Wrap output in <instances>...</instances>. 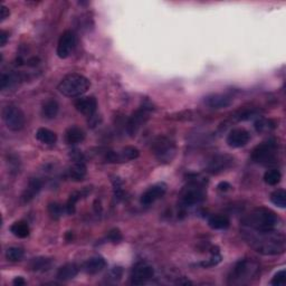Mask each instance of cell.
<instances>
[{"instance_id": "cell-8", "label": "cell", "mask_w": 286, "mask_h": 286, "mask_svg": "<svg viewBox=\"0 0 286 286\" xmlns=\"http://www.w3.org/2000/svg\"><path fill=\"white\" fill-rule=\"evenodd\" d=\"M2 120L11 131H20L25 127L26 117L24 112L16 105L9 104L2 110Z\"/></svg>"}, {"instance_id": "cell-12", "label": "cell", "mask_w": 286, "mask_h": 286, "mask_svg": "<svg viewBox=\"0 0 286 286\" xmlns=\"http://www.w3.org/2000/svg\"><path fill=\"white\" fill-rule=\"evenodd\" d=\"M232 162H234V158L228 154H218L215 155L212 159L209 160L207 165V171L211 174H218L223 171L227 170L230 168Z\"/></svg>"}, {"instance_id": "cell-5", "label": "cell", "mask_w": 286, "mask_h": 286, "mask_svg": "<svg viewBox=\"0 0 286 286\" xmlns=\"http://www.w3.org/2000/svg\"><path fill=\"white\" fill-rule=\"evenodd\" d=\"M180 203L184 208L192 207L203 203L206 198V189L203 182L192 180L181 191Z\"/></svg>"}, {"instance_id": "cell-23", "label": "cell", "mask_w": 286, "mask_h": 286, "mask_svg": "<svg viewBox=\"0 0 286 286\" xmlns=\"http://www.w3.org/2000/svg\"><path fill=\"white\" fill-rule=\"evenodd\" d=\"M36 139L41 143L51 146V144L56 143L57 135L55 132H53L46 128H39L36 132Z\"/></svg>"}, {"instance_id": "cell-20", "label": "cell", "mask_w": 286, "mask_h": 286, "mask_svg": "<svg viewBox=\"0 0 286 286\" xmlns=\"http://www.w3.org/2000/svg\"><path fill=\"white\" fill-rule=\"evenodd\" d=\"M78 274V266L74 264V263H68L65 264L58 269V272L56 274V277L59 281H70L72 278H74Z\"/></svg>"}, {"instance_id": "cell-26", "label": "cell", "mask_w": 286, "mask_h": 286, "mask_svg": "<svg viewBox=\"0 0 286 286\" xmlns=\"http://www.w3.org/2000/svg\"><path fill=\"white\" fill-rule=\"evenodd\" d=\"M140 151L134 147H125L122 149L120 152H117V160L119 162H127L131 161V160H134L139 158Z\"/></svg>"}, {"instance_id": "cell-29", "label": "cell", "mask_w": 286, "mask_h": 286, "mask_svg": "<svg viewBox=\"0 0 286 286\" xmlns=\"http://www.w3.org/2000/svg\"><path fill=\"white\" fill-rule=\"evenodd\" d=\"M270 201L278 208L284 209L286 207V192L283 189H278L270 194Z\"/></svg>"}, {"instance_id": "cell-15", "label": "cell", "mask_w": 286, "mask_h": 286, "mask_svg": "<svg viewBox=\"0 0 286 286\" xmlns=\"http://www.w3.org/2000/svg\"><path fill=\"white\" fill-rule=\"evenodd\" d=\"M75 109L83 115L92 117L97 110V101L94 96L81 97L75 102Z\"/></svg>"}, {"instance_id": "cell-32", "label": "cell", "mask_w": 286, "mask_h": 286, "mask_svg": "<svg viewBox=\"0 0 286 286\" xmlns=\"http://www.w3.org/2000/svg\"><path fill=\"white\" fill-rule=\"evenodd\" d=\"M82 198V192L79 191H76L74 193H72L70 196V199H68L66 206H65V209H66V212L68 215H73L75 212V209H76V204H77V201Z\"/></svg>"}, {"instance_id": "cell-27", "label": "cell", "mask_w": 286, "mask_h": 286, "mask_svg": "<svg viewBox=\"0 0 286 286\" xmlns=\"http://www.w3.org/2000/svg\"><path fill=\"white\" fill-rule=\"evenodd\" d=\"M52 264V259L46 257H37L32 259V262H30V268L34 272H44V270H48L51 268Z\"/></svg>"}, {"instance_id": "cell-35", "label": "cell", "mask_w": 286, "mask_h": 286, "mask_svg": "<svg viewBox=\"0 0 286 286\" xmlns=\"http://www.w3.org/2000/svg\"><path fill=\"white\" fill-rule=\"evenodd\" d=\"M48 212L54 219H58L63 215V207L59 204L53 203L48 206Z\"/></svg>"}, {"instance_id": "cell-18", "label": "cell", "mask_w": 286, "mask_h": 286, "mask_svg": "<svg viewBox=\"0 0 286 286\" xmlns=\"http://www.w3.org/2000/svg\"><path fill=\"white\" fill-rule=\"evenodd\" d=\"M106 262L105 259L101 256H94L90 258L89 261H86L85 264H84V270L87 274H97L102 272L103 269L105 268Z\"/></svg>"}, {"instance_id": "cell-40", "label": "cell", "mask_w": 286, "mask_h": 286, "mask_svg": "<svg viewBox=\"0 0 286 286\" xmlns=\"http://www.w3.org/2000/svg\"><path fill=\"white\" fill-rule=\"evenodd\" d=\"M230 188H231V186L226 181L220 182V184L218 185V190H220V191H224V192L227 191V190H229Z\"/></svg>"}, {"instance_id": "cell-9", "label": "cell", "mask_w": 286, "mask_h": 286, "mask_svg": "<svg viewBox=\"0 0 286 286\" xmlns=\"http://www.w3.org/2000/svg\"><path fill=\"white\" fill-rule=\"evenodd\" d=\"M151 111V106H148L143 104L140 106V109L136 110V111L130 116L127 124V132L130 134V136H134L140 128L146 123L147 120L149 119V114Z\"/></svg>"}, {"instance_id": "cell-31", "label": "cell", "mask_w": 286, "mask_h": 286, "mask_svg": "<svg viewBox=\"0 0 286 286\" xmlns=\"http://www.w3.org/2000/svg\"><path fill=\"white\" fill-rule=\"evenodd\" d=\"M24 257V250L20 247H10L6 251V258L9 262H19Z\"/></svg>"}, {"instance_id": "cell-37", "label": "cell", "mask_w": 286, "mask_h": 286, "mask_svg": "<svg viewBox=\"0 0 286 286\" xmlns=\"http://www.w3.org/2000/svg\"><path fill=\"white\" fill-rule=\"evenodd\" d=\"M0 11H1V13H0V18H1V21H3L6 18L9 17L10 11H9V9L7 8V7L5 5L1 6V10H0Z\"/></svg>"}, {"instance_id": "cell-1", "label": "cell", "mask_w": 286, "mask_h": 286, "mask_svg": "<svg viewBox=\"0 0 286 286\" xmlns=\"http://www.w3.org/2000/svg\"><path fill=\"white\" fill-rule=\"evenodd\" d=\"M244 238L247 243L262 255L275 256L283 254L286 249V238L284 234L273 230H251L244 228Z\"/></svg>"}, {"instance_id": "cell-10", "label": "cell", "mask_w": 286, "mask_h": 286, "mask_svg": "<svg viewBox=\"0 0 286 286\" xmlns=\"http://www.w3.org/2000/svg\"><path fill=\"white\" fill-rule=\"evenodd\" d=\"M154 276V269L146 262H140L132 269L131 284L143 285Z\"/></svg>"}, {"instance_id": "cell-22", "label": "cell", "mask_w": 286, "mask_h": 286, "mask_svg": "<svg viewBox=\"0 0 286 286\" xmlns=\"http://www.w3.org/2000/svg\"><path fill=\"white\" fill-rule=\"evenodd\" d=\"M59 111V105L57 101L53 100V98H49L46 102L43 104V108H41V113H43L44 117H46V119H55L57 116V114H58Z\"/></svg>"}, {"instance_id": "cell-14", "label": "cell", "mask_w": 286, "mask_h": 286, "mask_svg": "<svg viewBox=\"0 0 286 286\" xmlns=\"http://www.w3.org/2000/svg\"><path fill=\"white\" fill-rule=\"evenodd\" d=\"M250 140V133L245 129H234L227 135V144L230 148L245 147Z\"/></svg>"}, {"instance_id": "cell-13", "label": "cell", "mask_w": 286, "mask_h": 286, "mask_svg": "<svg viewBox=\"0 0 286 286\" xmlns=\"http://www.w3.org/2000/svg\"><path fill=\"white\" fill-rule=\"evenodd\" d=\"M167 191V185L163 184V182H160V184L153 185L150 187L146 192H144L142 196H141V204L144 206H150L153 203H155L160 198L165 196Z\"/></svg>"}, {"instance_id": "cell-11", "label": "cell", "mask_w": 286, "mask_h": 286, "mask_svg": "<svg viewBox=\"0 0 286 286\" xmlns=\"http://www.w3.org/2000/svg\"><path fill=\"white\" fill-rule=\"evenodd\" d=\"M76 46V35L72 30H66L59 37L58 44H57V56L59 58H67L72 54Z\"/></svg>"}, {"instance_id": "cell-19", "label": "cell", "mask_w": 286, "mask_h": 286, "mask_svg": "<svg viewBox=\"0 0 286 286\" xmlns=\"http://www.w3.org/2000/svg\"><path fill=\"white\" fill-rule=\"evenodd\" d=\"M84 139H85V133L78 127H71L70 129H67L66 133H65V141L70 146H75V144L81 143Z\"/></svg>"}, {"instance_id": "cell-39", "label": "cell", "mask_w": 286, "mask_h": 286, "mask_svg": "<svg viewBox=\"0 0 286 286\" xmlns=\"http://www.w3.org/2000/svg\"><path fill=\"white\" fill-rule=\"evenodd\" d=\"M122 272H123V270H122L121 267H114L111 272V276L113 278H115V280L116 278L119 280V278L122 276Z\"/></svg>"}, {"instance_id": "cell-7", "label": "cell", "mask_w": 286, "mask_h": 286, "mask_svg": "<svg viewBox=\"0 0 286 286\" xmlns=\"http://www.w3.org/2000/svg\"><path fill=\"white\" fill-rule=\"evenodd\" d=\"M152 152L155 155L160 162L169 163L173 160L175 155V144L172 140L166 136H158L153 142H152Z\"/></svg>"}, {"instance_id": "cell-33", "label": "cell", "mask_w": 286, "mask_h": 286, "mask_svg": "<svg viewBox=\"0 0 286 286\" xmlns=\"http://www.w3.org/2000/svg\"><path fill=\"white\" fill-rule=\"evenodd\" d=\"M18 81V76L15 74H2L1 75V89L6 90L9 87L16 85Z\"/></svg>"}, {"instance_id": "cell-38", "label": "cell", "mask_w": 286, "mask_h": 286, "mask_svg": "<svg viewBox=\"0 0 286 286\" xmlns=\"http://www.w3.org/2000/svg\"><path fill=\"white\" fill-rule=\"evenodd\" d=\"M8 38H9L8 34H7L5 30H1V33H0V45H1V46H5L7 40H8Z\"/></svg>"}, {"instance_id": "cell-30", "label": "cell", "mask_w": 286, "mask_h": 286, "mask_svg": "<svg viewBox=\"0 0 286 286\" xmlns=\"http://www.w3.org/2000/svg\"><path fill=\"white\" fill-rule=\"evenodd\" d=\"M282 179V174L277 169H270L266 171L264 174V181L269 186H276L280 184Z\"/></svg>"}, {"instance_id": "cell-41", "label": "cell", "mask_w": 286, "mask_h": 286, "mask_svg": "<svg viewBox=\"0 0 286 286\" xmlns=\"http://www.w3.org/2000/svg\"><path fill=\"white\" fill-rule=\"evenodd\" d=\"M13 284L15 285V286H22V285H25L26 284V281L24 280V278L22 277H16L15 278V280L13 281Z\"/></svg>"}, {"instance_id": "cell-36", "label": "cell", "mask_w": 286, "mask_h": 286, "mask_svg": "<svg viewBox=\"0 0 286 286\" xmlns=\"http://www.w3.org/2000/svg\"><path fill=\"white\" fill-rule=\"evenodd\" d=\"M109 239L113 243H119L122 240V235L119 229H112L109 232Z\"/></svg>"}, {"instance_id": "cell-3", "label": "cell", "mask_w": 286, "mask_h": 286, "mask_svg": "<svg viewBox=\"0 0 286 286\" xmlns=\"http://www.w3.org/2000/svg\"><path fill=\"white\" fill-rule=\"evenodd\" d=\"M259 264L253 258H243L235 264L228 275V284L244 285L257 275Z\"/></svg>"}, {"instance_id": "cell-2", "label": "cell", "mask_w": 286, "mask_h": 286, "mask_svg": "<svg viewBox=\"0 0 286 286\" xmlns=\"http://www.w3.org/2000/svg\"><path fill=\"white\" fill-rule=\"evenodd\" d=\"M280 224L276 213L267 208H256L242 219V225L246 229L273 230Z\"/></svg>"}, {"instance_id": "cell-25", "label": "cell", "mask_w": 286, "mask_h": 286, "mask_svg": "<svg viewBox=\"0 0 286 286\" xmlns=\"http://www.w3.org/2000/svg\"><path fill=\"white\" fill-rule=\"evenodd\" d=\"M10 231L18 238H27L29 236L30 228L28 226V224L24 222V220H19V222H16L11 225Z\"/></svg>"}, {"instance_id": "cell-34", "label": "cell", "mask_w": 286, "mask_h": 286, "mask_svg": "<svg viewBox=\"0 0 286 286\" xmlns=\"http://www.w3.org/2000/svg\"><path fill=\"white\" fill-rule=\"evenodd\" d=\"M270 284L274 286H285L286 285V270L282 269L280 272H277L274 275Z\"/></svg>"}, {"instance_id": "cell-24", "label": "cell", "mask_w": 286, "mask_h": 286, "mask_svg": "<svg viewBox=\"0 0 286 286\" xmlns=\"http://www.w3.org/2000/svg\"><path fill=\"white\" fill-rule=\"evenodd\" d=\"M208 225L209 227L212 228V229L223 230V229H227V228L229 227L230 222L226 216L213 215L208 219Z\"/></svg>"}, {"instance_id": "cell-28", "label": "cell", "mask_w": 286, "mask_h": 286, "mask_svg": "<svg viewBox=\"0 0 286 286\" xmlns=\"http://www.w3.org/2000/svg\"><path fill=\"white\" fill-rule=\"evenodd\" d=\"M254 128L258 133H265L275 129V123H274L272 120L268 119H258L254 123Z\"/></svg>"}, {"instance_id": "cell-16", "label": "cell", "mask_w": 286, "mask_h": 286, "mask_svg": "<svg viewBox=\"0 0 286 286\" xmlns=\"http://www.w3.org/2000/svg\"><path fill=\"white\" fill-rule=\"evenodd\" d=\"M232 98L229 96V95L226 94H211L208 95L207 97L205 98V103L206 105H208L210 109H225L228 108L231 104Z\"/></svg>"}, {"instance_id": "cell-6", "label": "cell", "mask_w": 286, "mask_h": 286, "mask_svg": "<svg viewBox=\"0 0 286 286\" xmlns=\"http://www.w3.org/2000/svg\"><path fill=\"white\" fill-rule=\"evenodd\" d=\"M277 158V142L270 139L257 146L251 152V159L259 165H272Z\"/></svg>"}, {"instance_id": "cell-21", "label": "cell", "mask_w": 286, "mask_h": 286, "mask_svg": "<svg viewBox=\"0 0 286 286\" xmlns=\"http://www.w3.org/2000/svg\"><path fill=\"white\" fill-rule=\"evenodd\" d=\"M86 175V166L84 161H74L68 169V177L71 180L81 181Z\"/></svg>"}, {"instance_id": "cell-17", "label": "cell", "mask_w": 286, "mask_h": 286, "mask_svg": "<svg viewBox=\"0 0 286 286\" xmlns=\"http://www.w3.org/2000/svg\"><path fill=\"white\" fill-rule=\"evenodd\" d=\"M41 181L37 178H32L28 182V186L26 187L25 191L21 194V201L24 204H27L32 201L38 193H39L41 189Z\"/></svg>"}, {"instance_id": "cell-4", "label": "cell", "mask_w": 286, "mask_h": 286, "mask_svg": "<svg viewBox=\"0 0 286 286\" xmlns=\"http://www.w3.org/2000/svg\"><path fill=\"white\" fill-rule=\"evenodd\" d=\"M91 87L90 79L84 75L72 73L65 76L58 84L59 93L67 97H77L86 93Z\"/></svg>"}]
</instances>
